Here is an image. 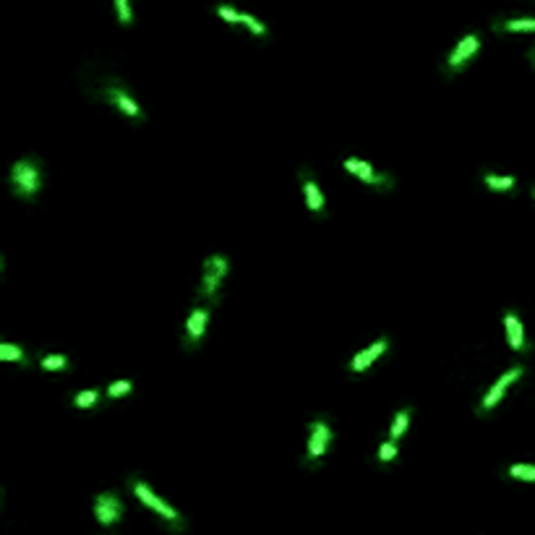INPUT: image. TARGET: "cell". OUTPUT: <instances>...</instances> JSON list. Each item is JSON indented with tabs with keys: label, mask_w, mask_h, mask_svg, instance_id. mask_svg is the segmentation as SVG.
I'll use <instances>...</instances> for the list:
<instances>
[{
	"label": "cell",
	"mask_w": 535,
	"mask_h": 535,
	"mask_svg": "<svg viewBox=\"0 0 535 535\" xmlns=\"http://www.w3.org/2000/svg\"><path fill=\"white\" fill-rule=\"evenodd\" d=\"M8 180H11V191L16 199L32 202L37 193L42 191V183H45L42 159H37V157H21V159H16Z\"/></svg>",
	"instance_id": "obj_1"
},
{
	"label": "cell",
	"mask_w": 535,
	"mask_h": 535,
	"mask_svg": "<svg viewBox=\"0 0 535 535\" xmlns=\"http://www.w3.org/2000/svg\"><path fill=\"white\" fill-rule=\"evenodd\" d=\"M128 488H131V494L142 501L144 507H149L152 512H157V514H159V517L170 525V530H175V533L186 530V520H183V514H180L175 507H170V504H167V501L162 499V496H159V494H157L155 488L149 486L144 478L131 476L128 478Z\"/></svg>",
	"instance_id": "obj_2"
},
{
	"label": "cell",
	"mask_w": 535,
	"mask_h": 535,
	"mask_svg": "<svg viewBox=\"0 0 535 535\" xmlns=\"http://www.w3.org/2000/svg\"><path fill=\"white\" fill-rule=\"evenodd\" d=\"M227 274H230V259L225 253H212L204 259L202 282H199V298L209 300V306L220 300V290L225 285Z\"/></svg>",
	"instance_id": "obj_3"
},
{
	"label": "cell",
	"mask_w": 535,
	"mask_h": 535,
	"mask_svg": "<svg viewBox=\"0 0 535 535\" xmlns=\"http://www.w3.org/2000/svg\"><path fill=\"white\" fill-rule=\"evenodd\" d=\"M342 167H345L353 178H358L360 183H366L369 188L392 191L394 183H397L394 175H389V173H381V170H376V167L371 165L369 159H360V157H347L345 162H342Z\"/></svg>",
	"instance_id": "obj_4"
},
{
	"label": "cell",
	"mask_w": 535,
	"mask_h": 535,
	"mask_svg": "<svg viewBox=\"0 0 535 535\" xmlns=\"http://www.w3.org/2000/svg\"><path fill=\"white\" fill-rule=\"evenodd\" d=\"M483 48V42H480V37L476 32H470V35L460 37V42L452 48V52L447 55L444 60V71L447 76H454V73H463L473 60L478 58V52Z\"/></svg>",
	"instance_id": "obj_5"
},
{
	"label": "cell",
	"mask_w": 535,
	"mask_h": 535,
	"mask_svg": "<svg viewBox=\"0 0 535 535\" xmlns=\"http://www.w3.org/2000/svg\"><path fill=\"white\" fill-rule=\"evenodd\" d=\"M334 441L332 426L324 418H313L309 423V444H306V465L321 463Z\"/></svg>",
	"instance_id": "obj_6"
},
{
	"label": "cell",
	"mask_w": 535,
	"mask_h": 535,
	"mask_svg": "<svg viewBox=\"0 0 535 535\" xmlns=\"http://www.w3.org/2000/svg\"><path fill=\"white\" fill-rule=\"evenodd\" d=\"M102 97H105V102H110V105L118 110L120 115H126V118L133 120V123H142L144 120L142 105L133 99V95L118 81V79H110V84L102 89Z\"/></svg>",
	"instance_id": "obj_7"
},
{
	"label": "cell",
	"mask_w": 535,
	"mask_h": 535,
	"mask_svg": "<svg viewBox=\"0 0 535 535\" xmlns=\"http://www.w3.org/2000/svg\"><path fill=\"white\" fill-rule=\"evenodd\" d=\"M523 373H525V366H512L509 371H504L499 379L488 387V392L483 394V400L478 405V413H480V416H488V413L504 400V394H507V389H509L512 384L523 379Z\"/></svg>",
	"instance_id": "obj_8"
},
{
	"label": "cell",
	"mask_w": 535,
	"mask_h": 535,
	"mask_svg": "<svg viewBox=\"0 0 535 535\" xmlns=\"http://www.w3.org/2000/svg\"><path fill=\"white\" fill-rule=\"evenodd\" d=\"M209 321H212V309L209 306H193L183 327V347L186 350H196L199 342L204 340V334L209 329Z\"/></svg>",
	"instance_id": "obj_9"
},
{
	"label": "cell",
	"mask_w": 535,
	"mask_h": 535,
	"mask_svg": "<svg viewBox=\"0 0 535 535\" xmlns=\"http://www.w3.org/2000/svg\"><path fill=\"white\" fill-rule=\"evenodd\" d=\"M95 517L102 527H113L126 517V504L115 491H102L95 499Z\"/></svg>",
	"instance_id": "obj_10"
},
{
	"label": "cell",
	"mask_w": 535,
	"mask_h": 535,
	"mask_svg": "<svg viewBox=\"0 0 535 535\" xmlns=\"http://www.w3.org/2000/svg\"><path fill=\"white\" fill-rule=\"evenodd\" d=\"M387 350H389V337H379L376 342H371V345H366L363 350H358L356 356L350 358L347 369H350V373H366Z\"/></svg>",
	"instance_id": "obj_11"
},
{
	"label": "cell",
	"mask_w": 535,
	"mask_h": 535,
	"mask_svg": "<svg viewBox=\"0 0 535 535\" xmlns=\"http://www.w3.org/2000/svg\"><path fill=\"white\" fill-rule=\"evenodd\" d=\"M504 332H507V342L514 353H527V334H525L523 319L514 311H504Z\"/></svg>",
	"instance_id": "obj_12"
},
{
	"label": "cell",
	"mask_w": 535,
	"mask_h": 535,
	"mask_svg": "<svg viewBox=\"0 0 535 535\" xmlns=\"http://www.w3.org/2000/svg\"><path fill=\"white\" fill-rule=\"evenodd\" d=\"M300 183H303V196H306V206H309L311 214H324L327 209V199H324V193H321L319 183L313 175H309V170H300Z\"/></svg>",
	"instance_id": "obj_13"
},
{
	"label": "cell",
	"mask_w": 535,
	"mask_h": 535,
	"mask_svg": "<svg viewBox=\"0 0 535 535\" xmlns=\"http://www.w3.org/2000/svg\"><path fill=\"white\" fill-rule=\"evenodd\" d=\"M410 420H413V407H402V410H397L392 418V426H389V439L400 441L407 434V428H410Z\"/></svg>",
	"instance_id": "obj_14"
},
{
	"label": "cell",
	"mask_w": 535,
	"mask_h": 535,
	"mask_svg": "<svg viewBox=\"0 0 535 535\" xmlns=\"http://www.w3.org/2000/svg\"><path fill=\"white\" fill-rule=\"evenodd\" d=\"M483 186L488 191H494V193H507L517 186V178L514 175H496V173H483Z\"/></svg>",
	"instance_id": "obj_15"
},
{
	"label": "cell",
	"mask_w": 535,
	"mask_h": 535,
	"mask_svg": "<svg viewBox=\"0 0 535 535\" xmlns=\"http://www.w3.org/2000/svg\"><path fill=\"white\" fill-rule=\"evenodd\" d=\"M39 369L48 371V373H60V371L71 369V358L63 356V353H45L39 358Z\"/></svg>",
	"instance_id": "obj_16"
},
{
	"label": "cell",
	"mask_w": 535,
	"mask_h": 535,
	"mask_svg": "<svg viewBox=\"0 0 535 535\" xmlns=\"http://www.w3.org/2000/svg\"><path fill=\"white\" fill-rule=\"evenodd\" d=\"M0 360L3 363H21V366L29 363L24 347L16 345V342H0Z\"/></svg>",
	"instance_id": "obj_17"
},
{
	"label": "cell",
	"mask_w": 535,
	"mask_h": 535,
	"mask_svg": "<svg viewBox=\"0 0 535 535\" xmlns=\"http://www.w3.org/2000/svg\"><path fill=\"white\" fill-rule=\"evenodd\" d=\"M102 394H105V389H97V387H92V389H81V392H76V397H73V407H79V410H92V407L99 402Z\"/></svg>",
	"instance_id": "obj_18"
},
{
	"label": "cell",
	"mask_w": 535,
	"mask_h": 535,
	"mask_svg": "<svg viewBox=\"0 0 535 535\" xmlns=\"http://www.w3.org/2000/svg\"><path fill=\"white\" fill-rule=\"evenodd\" d=\"M496 32H535V19H507L494 24Z\"/></svg>",
	"instance_id": "obj_19"
},
{
	"label": "cell",
	"mask_w": 535,
	"mask_h": 535,
	"mask_svg": "<svg viewBox=\"0 0 535 535\" xmlns=\"http://www.w3.org/2000/svg\"><path fill=\"white\" fill-rule=\"evenodd\" d=\"M131 392H133V381L131 379H115L105 387L107 400H120V397H126V394H131Z\"/></svg>",
	"instance_id": "obj_20"
},
{
	"label": "cell",
	"mask_w": 535,
	"mask_h": 535,
	"mask_svg": "<svg viewBox=\"0 0 535 535\" xmlns=\"http://www.w3.org/2000/svg\"><path fill=\"white\" fill-rule=\"evenodd\" d=\"M507 476L514 478V480H527V483H535V465L530 463H517L507 467Z\"/></svg>",
	"instance_id": "obj_21"
},
{
	"label": "cell",
	"mask_w": 535,
	"mask_h": 535,
	"mask_svg": "<svg viewBox=\"0 0 535 535\" xmlns=\"http://www.w3.org/2000/svg\"><path fill=\"white\" fill-rule=\"evenodd\" d=\"M397 454H400V441H394V439H387V441H381L379 444V463L381 465H389L397 460Z\"/></svg>",
	"instance_id": "obj_22"
},
{
	"label": "cell",
	"mask_w": 535,
	"mask_h": 535,
	"mask_svg": "<svg viewBox=\"0 0 535 535\" xmlns=\"http://www.w3.org/2000/svg\"><path fill=\"white\" fill-rule=\"evenodd\" d=\"M217 16H220L222 21H227V24L238 26V24H240V19H243V11H235L233 6H227V3H220V6H217Z\"/></svg>",
	"instance_id": "obj_23"
},
{
	"label": "cell",
	"mask_w": 535,
	"mask_h": 535,
	"mask_svg": "<svg viewBox=\"0 0 535 535\" xmlns=\"http://www.w3.org/2000/svg\"><path fill=\"white\" fill-rule=\"evenodd\" d=\"M240 26H246L253 37H266V26L256 19V16H251V13L243 11V19H240Z\"/></svg>",
	"instance_id": "obj_24"
},
{
	"label": "cell",
	"mask_w": 535,
	"mask_h": 535,
	"mask_svg": "<svg viewBox=\"0 0 535 535\" xmlns=\"http://www.w3.org/2000/svg\"><path fill=\"white\" fill-rule=\"evenodd\" d=\"M115 8H118V21L123 26L133 24V11H131V0H115Z\"/></svg>",
	"instance_id": "obj_25"
},
{
	"label": "cell",
	"mask_w": 535,
	"mask_h": 535,
	"mask_svg": "<svg viewBox=\"0 0 535 535\" xmlns=\"http://www.w3.org/2000/svg\"><path fill=\"white\" fill-rule=\"evenodd\" d=\"M527 55H530V63H533V66H535V48L530 50V52H527Z\"/></svg>",
	"instance_id": "obj_26"
},
{
	"label": "cell",
	"mask_w": 535,
	"mask_h": 535,
	"mask_svg": "<svg viewBox=\"0 0 535 535\" xmlns=\"http://www.w3.org/2000/svg\"><path fill=\"white\" fill-rule=\"evenodd\" d=\"M533 199H535V188H533Z\"/></svg>",
	"instance_id": "obj_27"
}]
</instances>
